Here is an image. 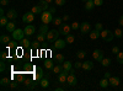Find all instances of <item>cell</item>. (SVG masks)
Masks as SVG:
<instances>
[{
    "instance_id": "6da1fadb",
    "label": "cell",
    "mask_w": 123,
    "mask_h": 91,
    "mask_svg": "<svg viewBox=\"0 0 123 91\" xmlns=\"http://www.w3.org/2000/svg\"><path fill=\"white\" fill-rule=\"evenodd\" d=\"M75 70L76 69H71L69 74H68V79H67V84L69 86H75L78 84V79H76V75H75Z\"/></svg>"
},
{
    "instance_id": "7a4b0ae2",
    "label": "cell",
    "mask_w": 123,
    "mask_h": 91,
    "mask_svg": "<svg viewBox=\"0 0 123 91\" xmlns=\"http://www.w3.org/2000/svg\"><path fill=\"white\" fill-rule=\"evenodd\" d=\"M41 21H42L43 24H50L53 21V14L49 11V10H46V11H43L42 14H41Z\"/></svg>"
},
{
    "instance_id": "3957f363",
    "label": "cell",
    "mask_w": 123,
    "mask_h": 91,
    "mask_svg": "<svg viewBox=\"0 0 123 91\" xmlns=\"http://www.w3.org/2000/svg\"><path fill=\"white\" fill-rule=\"evenodd\" d=\"M59 31H57V30H49L48 33H47V41L49 43H54L57 39L59 38Z\"/></svg>"
},
{
    "instance_id": "277c9868",
    "label": "cell",
    "mask_w": 123,
    "mask_h": 91,
    "mask_svg": "<svg viewBox=\"0 0 123 91\" xmlns=\"http://www.w3.org/2000/svg\"><path fill=\"white\" fill-rule=\"evenodd\" d=\"M101 38L106 42H111L112 39L115 38V35H113V32H111L110 30H102L101 31Z\"/></svg>"
},
{
    "instance_id": "5b68a950",
    "label": "cell",
    "mask_w": 123,
    "mask_h": 91,
    "mask_svg": "<svg viewBox=\"0 0 123 91\" xmlns=\"http://www.w3.org/2000/svg\"><path fill=\"white\" fill-rule=\"evenodd\" d=\"M12 38L16 39V41H22V39L25 38V31L21 30V28H16L12 32Z\"/></svg>"
},
{
    "instance_id": "8992f818",
    "label": "cell",
    "mask_w": 123,
    "mask_h": 91,
    "mask_svg": "<svg viewBox=\"0 0 123 91\" xmlns=\"http://www.w3.org/2000/svg\"><path fill=\"white\" fill-rule=\"evenodd\" d=\"M44 78V73H43V69L41 67H35V74H33V80H37L39 83V80Z\"/></svg>"
},
{
    "instance_id": "52a82bcc",
    "label": "cell",
    "mask_w": 123,
    "mask_h": 91,
    "mask_svg": "<svg viewBox=\"0 0 123 91\" xmlns=\"http://www.w3.org/2000/svg\"><path fill=\"white\" fill-rule=\"evenodd\" d=\"M92 57H94V59L96 60V62L101 63V60L105 58V53H104L102 49H95L94 52H92Z\"/></svg>"
},
{
    "instance_id": "ba28073f",
    "label": "cell",
    "mask_w": 123,
    "mask_h": 91,
    "mask_svg": "<svg viewBox=\"0 0 123 91\" xmlns=\"http://www.w3.org/2000/svg\"><path fill=\"white\" fill-rule=\"evenodd\" d=\"M68 74H69V72H67V70H64V69L62 70V73H59V74H58V83H59V84H62V85L67 84Z\"/></svg>"
},
{
    "instance_id": "9c48e42d",
    "label": "cell",
    "mask_w": 123,
    "mask_h": 91,
    "mask_svg": "<svg viewBox=\"0 0 123 91\" xmlns=\"http://www.w3.org/2000/svg\"><path fill=\"white\" fill-rule=\"evenodd\" d=\"M22 21H24V24H31V22H33L35 21V14L32 11L26 12L22 16Z\"/></svg>"
},
{
    "instance_id": "30bf717a",
    "label": "cell",
    "mask_w": 123,
    "mask_h": 91,
    "mask_svg": "<svg viewBox=\"0 0 123 91\" xmlns=\"http://www.w3.org/2000/svg\"><path fill=\"white\" fill-rule=\"evenodd\" d=\"M80 32L81 35H86V33H90L91 31V25L89 22H83V24H80Z\"/></svg>"
},
{
    "instance_id": "8fae6325",
    "label": "cell",
    "mask_w": 123,
    "mask_h": 91,
    "mask_svg": "<svg viewBox=\"0 0 123 91\" xmlns=\"http://www.w3.org/2000/svg\"><path fill=\"white\" fill-rule=\"evenodd\" d=\"M71 31V26H69L68 24H63L62 26H59V33L63 35V36H67L69 35Z\"/></svg>"
},
{
    "instance_id": "7c38bea8",
    "label": "cell",
    "mask_w": 123,
    "mask_h": 91,
    "mask_svg": "<svg viewBox=\"0 0 123 91\" xmlns=\"http://www.w3.org/2000/svg\"><path fill=\"white\" fill-rule=\"evenodd\" d=\"M67 44H68V43H67L65 39H60V38H58L57 41L53 43V47H54L55 49H63Z\"/></svg>"
},
{
    "instance_id": "4fadbf2b",
    "label": "cell",
    "mask_w": 123,
    "mask_h": 91,
    "mask_svg": "<svg viewBox=\"0 0 123 91\" xmlns=\"http://www.w3.org/2000/svg\"><path fill=\"white\" fill-rule=\"evenodd\" d=\"M24 31H25V35H26L27 37H28V36H32V35L36 32V27H35L33 25H27V26L25 27Z\"/></svg>"
},
{
    "instance_id": "5bb4252c",
    "label": "cell",
    "mask_w": 123,
    "mask_h": 91,
    "mask_svg": "<svg viewBox=\"0 0 123 91\" xmlns=\"http://www.w3.org/2000/svg\"><path fill=\"white\" fill-rule=\"evenodd\" d=\"M108 81H110V85H111V86L117 87V86H119V84H121V79H119L118 76H111V78L108 79Z\"/></svg>"
},
{
    "instance_id": "9a60e30c",
    "label": "cell",
    "mask_w": 123,
    "mask_h": 91,
    "mask_svg": "<svg viewBox=\"0 0 123 91\" xmlns=\"http://www.w3.org/2000/svg\"><path fill=\"white\" fill-rule=\"evenodd\" d=\"M89 37H90V39H97V38H100L101 37V32L98 31V30H92V31H90V33H89Z\"/></svg>"
},
{
    "instance_id": "2e32d148",
    "label": "cell",
    "mask_w": 123,
    "mask_h": 91,
    "mask_svg": "<svg viewBox=\"0 0 123 91\" xmlns=\"http://www.w3.org/2000/svg\"><path fill=\"white\" fill-rule=\"evenodd\" d=\"M5 27H6V31H7V32L12 33L15 30H16V24H15V21H12V20H11V21H9V24H7Z\"/></svg>"
},
{
    "instance_id": "e0dca14e",
    "label": "cell",
    "mask_w": 123,
    "mask_h": 91,
    "mask_svg": "<svg viewBox=\"0 0 123 91\" xmlns=\"http://www.w3.org/2000/svg\"><path fill=\"white\" fill-rule=\"evenodd\" d=\"M6 16L9 17V20H12V21H15L16 17H17V12H16V10L10 9L9 11H7V14H6Z\"/></svg>"
},
{
    "instance_id": "ac0fdd59",
    "label": "cell",
    "mask_w": 123,
    "mask_h": 91,
    "mask_svg": "<svg viewBox=\"0 0 123 91\" xmlns=\"http://www.w3.org/2000/svg\"><path fill=\"white\" fill-rule=\"evenodd\" d=\"M83 69L84 70H92L94 69V63L91 60H86V62L83 63Z\"/></svg>"
},
{
    "instance_id": "d6986e66",
    "label": "cell",
    "mask_w": 123,
    "mask_h": 91,
    "mask_svg": "<svg viewBox=\"0 0 123 91\" xmlns=\"http://www.w3.org/2000/svg\"><path fill=\"white\" fill-rule=\"evenodd\" d=\"M62 67H63L64 70H67V72H70L71 69H73V64H71V62H69V60H64L63 63H62Z\"/></svg>"
},
{
    "instance_id": "ffe728a7",
    "label": "cell",
    "mask_w": 123,
    "mask_h": 91,
    "mask_svg": "<svg viewBox=\"0 0 123 91\" xmlns=\"http://www.w3.org/2000/svg\"><path fill=\"white\" fill-rule=\"evenodd\" d=\"M85 10H87V11H91L92 9L95 7V3H94V0H87V1L85 3Z\"/></svg>"
},
{
    "instance_id": "44dd1931",
    "label": "cell",
    "mask_w": 123,
    "mask_h": 91,
    "mask_svg": "<svg viewBox=\"0 0 123 91\" xmlns=\"http://www.w3.org/2000/svg\"><path fill=\"white\" fill-rule=\"evenodd\" d=\"M39 85H41V87L42 89H47L48 86H49V81H48V76L47 78H42L39 80Z\"/></svg>"
},
{
    "instance_id": "7402d4cb",
    "label": "cell",
    "mask_w": 123,
    "mask_h": 91,
    "mask_svg": "<svg viewBox=\"0 0 123 91\" xmlns=\"http://www.w3.org/2000/svg\"><path fill=\"white\" fill-rule=\"evenodd\" d=\"M10 41H11V38H10L9 35H1L0 36V42L3 44H7V43H10Z\"/></svg>"
},
{
    "instance_id": "603a6c76",
    "label": "cell",
    "mask_w": 123,
    "mask_h": 91,
    "mask_svg": "<svg viewBox=\"0 0 123 91\" xmlns=\"http://www.w3.org/2000/svg\"><path fill=\"white\" fill-rule=\"evenodd\" d=\"M98 85H100V87H102V89H106V87H108V85H110L108 79H107V78L101 79V80H100V83H98Z\"/></svg>"
},
{
    "instance_id": "cb8c5ba5",
    "label": "cell",
    "mask_w": 123,
    "mask_h": 91,
    "mask_svg": "<svg viewBox=\"0 0 123 91\" xmlns=\"http://www.w3.org/2000/svg\"><path fill=\"white\" fill-rule=\"evenodd\" d=\"M43 67H44L47 70H49V69H53V67H54V63H53L50 59H47V60H44Z\"/></svg>"
},
{
    "instance_id": "d4e9b609",
    "label": "cell",
    "mask_w": 123,
    "mask_h": 91,
    "mask_svg": "<svg viewBox=\"0 0 123 91\" xmlns=\"http://www.w3.org/2000/svg\"><path fill=\"white\" fill-rule=\"evenodd\" d=\"M10 83H11V80H10L9 78H1V80H0V85H1L3 87H9Z\"/></svg>"
},
{
    "instance_id": "484cf974",
    "label": "cell",
    "mask_w": 123,
    "mask_h": 91,
    "mask_svg": "<svg viewBox=\"0 0 123 91\" xmlns=\"http://www.w3.org/2000/svg\"><path fill=\"white\" fill-rule=\"evenodd\" d=\"M65 41H67V43H68V44L74 43V41H75V36H74L73 33H69V35H67V36H65Z\"/></svg>"
},
{
    "instance_id": "4316f807",
    "label": "cell",
    "mask_w": 123,
    "mask_h": 91,
    "mask_svg": "<svg viewBox=\"0 0 123 91\" xmlns=\"http://www.w3.org/2000/svg\"><path fill=\"white\" fill-rule=\"evenodd\" d=\"M7 20H9V17H7L6 15H4V16H0V26H1V27H5V26L9 24Z\"/></svg>"
},
{
    "instance_id": "83f0119b",
    "label": "cell",
    "mask_w": 123,
    "mask_h": 91,
    "mask_svg": "<svg viewBox=\"0 0 123 91\" xmlns=\"http://www.w3.org/2000/svg\"><path fill=\"white\" fill-rule=\"evenodd\" d=\"M31 11H32V12L36 15V14H42V12H43V10H42V7H41L39 5H35V6H32Z\"/></svg>"
},
{
    "instance_id": "f1b7e54d",
    "label": "cell",
    "mask_w": 123,
    "mask_h": 91,
    "mask_svg": "<svg viewBox=\"0 0 123 91\" xmlns=\"http://www.w3.org/2000/svg\"><path fill=\"white\" fill-rule=\"evenodd\" d=\"M38 5L42 7V10L43 11H46V10H48L49 9V3H47L46 0H41V1L38 3Z\"/></svg>"
},
{
    "instance_id": "f546056e",
    "label": "cell",
    "mask_w": 123,
    "mask_h": 91,
    "mask_svg": "<svg viewBox=\"0 0 123 91\" xmlns=\"http://www.w3.org/2000/svg\"><path fill=\"white\" fill-rule=\"evenodd\" d=\"M48 25L47 24H43V25H41V27H39V32L41 33H44L46 36H47V33H48Z\"/></svg>"
},
{
    "instance_id": "4dcf8cb0",
    "label": "cell",
    "mask_w": 123,
    "mask_h": 91,
    "mask_svg": "<svg viewBox=\"0 0 123 91\" xmlns=\"http://www.w3.org/2000/svg\"><path fill=\"white\" fill-rule=\"evenodd\" d=\"M20 42H21V46H22V48H25V49H26V48H30V47H31V42L28 41L27 38H24L22 41H20Z\"/></svg>"
},
{
    "instance_id": "1f68e13d",
    "label": "cell",
    "mask_w": 123,
    "mask_h": 91,
    "mask_svg": "<svg viewBox=\"0 0 123 91\" xmlns=\"http://www.w3.org/2000/svg\"><path fill=\"white\" fill-rule=\"evenodd\" d=\"M36 39H37L38 42H41V43H42V42H44L46 39H47V36H46L44 33H41V32H39V33L37 35V38H36Z\"/></svg>"
},
{
    "instance_id": "d6a6232c",
    "label": "cell",
    "mask_w": 123,
    "mask_h": 91,
    "mask_svg": "<svg viewBox=\"0 0 123 91\" xmlns=\"http://www.w3.org/2000/svg\"><path fill=\"white\" fill-rule=\"evenodd\" d=\"M55 60H57L58 63H63L64 60H65V57L62 54V53H57L55 54Z\"/></svg>"
},
{
    "instance_id": "836d02e7",
    "label": "cell",
    "mask_w": 123,
    "mask_h": 91,
    "mask_svg": "<svg viewBox=\"0 0 123 91\" xmlns=\"http://www.w3.org/2000/svg\"><path fill=\"white\" fill-rule=\"evenodd\" d=\"M113 35H115L116 38H122V36H123V31H122L121 28H116L115 31H113Z\"/></svg>"
},
{
    "instance_id": "e575fe53",
    "label": "cell",
    "mask_w": 123,
    "mask_h": 91,
    "mask_svg": "<svg viewBox=\"0 0 123 91\" xmlns=\"http://www.w3.org/2000/svg\"><path fill=\"white\" fill-rule=\"evenodd\" d=\"M52 70H53V73H54V74H57V75H58L59 73H62V70H63V67L57 64V65H54V67H53V69H52Z\"/></svg>"
},
{
    "instance_id": "d590c367",
    "label": "cell",
    "mask_w": 123,
    "mask_h": 91,
    "mask_svg": "<svg viewBox=\"0 0 123 91\" xmlns=\"http://www.w3.org/2000/svg\"><path fill=\"white\" fill-rule=\"evenodd\" d=\"M116 60L118 64H123V52H118L116 55Z\"/></svg>"
},
{
    "instance_id": "8d00e7d4",
    "label": "cell",
    "mask_w": 123,
    "mask_h": 91,
    "mask_svg": "<svg viewBox=\"0 0 123 91\" xmlns=\"http://www.w3.org/2000/svg\"><path fill=\"white\" fill-rule=\"evenodd\" d=\"M62 21H63V18H60V17H53V24L55 25V26H62V25H63V24H62Z\"/></svg>"
},
{
    "instance_id": "74e56055",
    "label": "cell",
    "mask_w": 123,
    "mask_h": 91,
    "mask_svg": "<svg viewBox=\"0 0 123 91\" xmlns=\"http://www.w3.org/2000/svg\"><path fill=\"white\" fill-rule=\"evenodd\" d=\"M101 64H102V67H110L111 65V59L110 58H104L101 60Z\"/></svg>"
},
{
    "instance_id": "f35d334b",
    "label": "cell",
    "mask_w": 123,
    "mask_h": 91,
    "mask_svg": "<svg viewBox=\"0 0 123 91\" xmlns=\"http://www.w3.org/2000/svg\"><path fill=\"white\" fill-rule=\"evenodd\" d=\"M86 57V52L85 50H79V52H76V58L78 59H83Z\"/></svg>"
},
{
    "instance_id": "ab89813d",
    "label": "cell",
    "mask_w": 123,
    "mask_h": 91,
    "mask_svg": "<svg viewBox=\"0 0 123 91\" xmlns=\"http://www.w3.org/2000/svg\"><path fill=\"white\" fill-rule=\"evenodd\" d=\"M17 87H18V81H17V80H16V81H11L10 85H9V89H11V90H15Z\"/></svg>"
},
{
    "instance_id": "60d3db41",
    "label": "cell",
    "mask_w": 123,
    "mask_h": 91,
    "mask_svg": "<svg viewBox=\"0 0 123 91\" xmlns=\"http://www.w3.org/2000/svg\"><path fill=\"white\" fill-rule=\"evenodd\" d=\"M39 43H41V42H38L37 39H36V41H35V42H32V44H31V48H32V49H38Z\"/></svg>"
},
{
    "instance_id": "b9f144b4",
    "label": "cell",
    "mask_w": 123,
    "mask_h": 91,
    "mask_svg": "<svg viewBox=\"0 0 123 91\" xmlns=\"http://www.w3.org/2000/svg\"><path fill=\"white\" fill-rule=\"evenodd\" d=\"M5 70H6V65H5V63H4V60L1 59V63H0V72L4 73Z\"/></svg>"
},
{
    "instance_id": "7bdbcfd3",
    "label": "cell",
    "mask_w": 123,
    "mask_h": 91,
    "mask_svg": "<svg viewBox=\"0 0 123 91\" xmlns=\"http://www.w3.org/2000/svg\"><path fill=\"white\" fill-rule=\"evenodd\" d=\"M7 48H15L16 47V39H14V41H10V43L6 44Z\"/></svg>"
},
{
    "instance_id": "ee69618b",
    "label": "cell",
    "mask_w": 123,
    "mask_h": 91,
    "mask_svg": "<svg viewBox=\"0 0 123 91\" xmlns=\"http://www.w3.org/2000/svg\"><path fill=\"white\" fill-rule=\"evenodd\" d=\"M54 3H55L58 6H63V5L67 3V0H54Z\"/></svg>"
},
{
    "instance_id": "f6af8a7d",
    "label": "cell",
    "mask_w": 123,
    "mask_h": 91,
    "mask_svg": "<svg viewBox=\"0 0 123 91\" xmlns=\"http://www.w3.org/2000/svg\"><path fill=\"white\" fill-rule=\"evenodd\" d=\"M70 26H71V30H78V28H80V24H79V22H76V21H75V22H73Z\"/></svg>"
},
{
    "instance_id": "bcb514c9",
    "label": "cell",
    "mask_w": 123,
    "mask_h": 91,
    "mask_svg": "<svg viewBox=\"0 0 123 91\" xmlns=\"http://www.w3.org/2000/svg\"><path fill=\"white\" fill-rule=\"evenodd\" d=\"M95 28H96V30H98V31L101 32L102 30H104V25H102L101 22H97V24L95 25Z\"/></svg>"
},
{
    "instance_id": "7dc6e473",
    "label": "cell",
    "mask_w": 123,
    "mask_h": 91,
    "mask_svg": "<svg viewBox=\"0 0 123 91\" xmlns=\"http://www.w3.org/2000/svg\"><path fill=\"white\" fill-rule=\"evenodd\" d=\"M16 80H17L18 83H21V81H24V75H22L21 73H20V74H17V75H16Z\"/></svg>"
},
{
    "instance_id": "c3c4849f",
    "label": "cell",
    "mask_w": 123,
    "mask_h": 91,
    "mask_svg": "<svg viewBox=\"0 0 123 91\" xmlns=\"http://www.w3.org/2000/svg\"><path fill=\"white\" fill-rule=\"evenodd\" d=\"M74 68L75 69H80V68H83V62H76L74 64Z\"/></svg>"
},
{
    "instance_id": "681fc988",
    "label": "cell",
    "mask_w": 123,
    "mask_h": 91,
    "mask_svg": "<svg viewBox=\"0 0 123 91\" xmlns=\"http://www.w3.org/2000/svg\"><path fill=\"white\" fill-rule=\"evenodd\" d=\"M94 3H95V6H101L104 4V0H94Z\"/></svg>"
},
{
    "instance_id": "f907efd6",
    "label": "cell",
    "mask_w": 123,
    "mask_h": 91,
    "mask_svg": "<svg viewBox=\"0 0 123 91\" xmlns=\"http://www.w3.org/2000/svg\"><path fill=\"white\" fill-rule=\"evenodd\" d=\"M119 52V48L117 47V46H115V47H112V53H113V54H117Z\"/></svg>"
},
{
    "instance_id": "816d5d0a",
    "label": "cell",
    "mask_w": 123,
    "mask_h": 91,
    "mask_svg": "<svg viewBox=\"0 0 123 91\" xmlns=\"http://www.w3.org/2000/svg\"><path fill=\"white\" fill-rule=\"evenodd\" d=\"M7 55H9V54H7L6 52H1V53H0V57H1V59H3V60H4V59H6V58H7Z\"/></svg>"
},
{
    "instance_id": "f5cc1de1",
    "label": "cell",
    "mask_w": 123,
    "mask_h": 91,
    "mask_svg": "<svg viewBox=\"0 0 123 91\" xmlns=\"http://www.w3.org/2000/svg\"><path fill=\"white\" fill-rule=\"evenodd\" d=\"M9 1L10 0H0V4H1V6H5V5L9 4Z\"/></svg>"
},
{
    "instance_id": "db71d44e",
    "label": "cell",
    "mask_w": 123,
    "mask_h": 91,
    "mask_svg": "<svg viewBox=\"0 0 123 91\" xmlns=\"http://www.w3.org/2000/svg\"><path fill=\"white\" fill-rule=\"evenodd\" d=\"M62 18H63V21H65V22H67V21H69V18H70V16L65 14V15H64L63 17H62Z\"/></svg>"
},
{
    "instance_id": "11a10c76",
    "label": "cell",
    "mask_w": 123,
    "mask_h": 91,
    "mask_svg": "<svg viewBox=\"0 0 123 91\" xmlns=\"http://www.w3.org/2000/svg\"><path fill=\"white\" fill-rule=\"evenodd\" d=\"M118 24H119V26H123V15L119 17V20H118Z\"/></svg>"
},
{
    "instance_id": "9f6ffc18",
    "label": "cell",
    "mask_w": 123,
    "mask_h": 91,
    "mask_svg": "<svg viewBox=\"0 0 123 91\" xmlns=\"http://www.w3.org/2000/svg\"><path fill=\"white\" fill-rule=\"evenodd\" d=\"M111 76H112V75H111V73H108V72H106V73H105V76H104V78H107V79H110Z\"/></svg>"
},
{
    "instance_id": "6f0895ef",
    "label": "cell",
    "mask_w": 123,
    "mask_h": 91,
    "mask_svg": "<svg viewBox=\"0 0 123 91\" xmlns=\"http://www.w3.org/2000/svg\"><path fill=\"white\" fill-rule=\"evenodd\" d=\"M48 10H49V11L52 12V14H54V12H55V7H49Z\"/></svg>"
},
{
    "instance_id": "680465c9",
    "label": "cell",
    "mask_w": 123,
    "mask_h": 91,
    "mask_svg": "<svg viewBox=\"0 0 123 91\" xmlns=\"http://www.w3.org/2000/svg\"><path fill=\"white\" fill-rule=\"evenodd\" d=\"M5 15V11H4V9L1 7V9H0V16H4Z\"/></svg>"
},
{
    "instance_id": "91938a15",
    "label": "cell",
    "mask_w": 123,
    "mask_h": 91,
    "mask_svg": "<svg viewBox=\"0 0 123 91\" xmlns=\"http://www.w3.org/2000/svg\"><path fill=\"white\" fill-rule=\"evenodd\" d=\"M64 87H55V91H64Z\"/></svg>"
},
{
    "instance_id": "94428289",
    "label": "cell",
    "mask_w": 123,
    "mask_h": 91,
    "mask_svg": "<svg viewBox=\"0 0 123 91\" xmlns=\"http://www.w3.org/2000/svg\"><path fill=\"white\" fill-rule=\"evenodd\" d=\"M46 1H47V3H49V4H50V3H53V1H54V0H46Z\"/></svg>"
},
{
    "instance_id": "6125c7cd",
    "label": "cell",
    "mask_w": 123,
    "mask_h": 91,
    "mask_svg": "<svg viewBox=\"0 0 123 91\" xmlns=\"http://www.w3.org/2000/svg\"><path fill=\"white\" fill-rule=\"evenodd\" d=\"M81 1H84V3H86V1H87V0H81Z\"/></svg>"
}]
</instances>
